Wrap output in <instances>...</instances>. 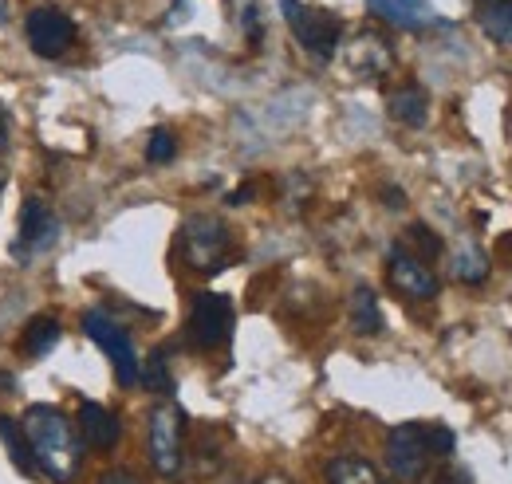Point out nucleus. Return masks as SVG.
Instances as JSON below:
<instances>
[{"label": "nucleus", "instance_id": "obj_1", "mask_svg": "<svg viewBox=\"0 0 512 484\" xmlns=\"http://www.w3.org/2000/svg\"><path fill=\"white\" fill-rule=\"evenodd\" d=\"M20 429L28 437V449H32V461L40 473H48L56 484H71L79 477L75 425L67 422L56 406H28Z\"/></svg>", "mask_w": 512, "mask_h": 484}, {"label": "nucleus", "instance_id": "obj_2", "mask_svg": "<svg viewBox=\"0 0 512 484\" xmlns=\"http://www.w3.org/2000/svg\"><path fill=\"white\" fill-rule=\"evenodd\" d=\"M146 445H150V465L158 477L182 473V465H186V414L174 402H162L150 410Z\"/></svg>", "mask_w": 512, "mask_h": 484}, {"label": "nucleus", "instance_id": "obj_3", "mask_svg": "<svg viewBox=\"0 0 512 484\" xmlns=\"http://www.w3.org/2000/svg\"><path fill=\"white\" fill-rule=\"evenodd\" d=\"M229 252H233V237H229L225 221L197 213L182 225V256L193 272H221Z\"/></svg>", "mask_w": 512, "mask_h": 484}, {"label": "nucleus", "instance_id": "obj_4", "mask_svg": "<svg viewBox=\"0 0 512 484\" xmlns=\"http://www.w3.org/2000/svg\"><path fill=\"white\" fill-rule=\"evenodd\" d=\"M280 12L292 28V36L300 40V48H308L316 60H331L335 48H339V36H343V24L339 16L312 8V4H300V0H280Z\"/></svg>", "mask_w": 512, "mask_h": 484}, {"label": "nucleus", "instance_id": "obj_5", "mask_svg": "<svg viewBox=\"0 0 512 484\" xmlns=\"http://www.w3.org/2000/svg\"><path fill=\"white\" fill-rule=\"evenodd\" d=\"M434 461V449H430V433L426 425L418 422H406V425H394L386 433V465L398 481H422V473L430 469Z\"/></svg>", "mask_w": 512, "mask_h": 484}, {"label": "nucleus", "instance_id": "obj_6", "mask_svg": "<svg viewBox=\"0 0 512 484\" xmlns=\"http://www.w3.org/2000/svg\"><path fill=\"white\" fill-rule=\"evenodd\" d=\"M83 331L91 335V343L115 363V374L123 386H134L138 382V355H134V343H130L127 327L115 323L107 311H87L83 315Z\"/></svg>", "mask_w": 512, "mask_h": 484}, {"label": "nucleus", "instance_id": "obj_7", "mask_svg": "<svg viewBox=\"0 0 512 484\" xmlns=\"http://www.w3.org/2000/svg\"><path fill=\"white\" fill-rule=\"evenodd\" d=\"M386 276H390V288L406 300H434L438 296V272L430 268V260H422L418 252H410L406 244H394L390 256H386Z\"/></svg>", "mask_w": 512, "mask_h": 484}, {"label": "nucleus", "instance_id": "obj_8", "mask_svg": "<svg viewBox=\"0 0 512 484\" xmlns=\"http://www.w3.org/2000/svg\"><path fill=\"white\" fill-rule=\"evenodd\" d=\"M229 335H233V303H229V296L197 292L190 307V339L197 347L213 351V347L229 343Z\"/></svg>", "mask_w": 512, "mask_h": 484}, {"label": "nucleus", "instance_id": "obj_9", "mask_svg": "<svg viewBox=\"0 0 512 484\" xmlns=\"http://www.w3.org/2000/svg\"><path fill=\"white\" fill-rule=\"evenodd\" d=\"M56 233H60V221H56L52 205L32 193V197L20 205V237L12 244V252H16V256H36V252H44V248L56 244Z\"/></svg>", "mask_w": 512, "mask_h": 484}, {"label": "nucleus", "instance_id": "obj_10", "mask_svg": "<svg viewBox=\"0 0 512 484\" xmlns=\"http://www.w3.org/2000/svg\"><path fill=\"white\" fill-rule=\"evenodd\" d=\"M28 44L44 60H60L67 48L75 44V24L60 8H36L28 16Z\"/></svg>", "mask_w": 512, "mask_h": 484}, {"label": "nucleus", "instance_id": "obj_11", "mask_svg": "<svg viewBox=\"0 0 512 484\" xmlns=\"http://www.w3.org/2000/svg\"><path fill=\"white\" fill-rule=\"evenodd\" d=\"M119 418L107 410V406H99V402H83L79 406V437L91 445V449H99V453H107V449H115L119 445Z\"/></svg>", "mask_w": 512, "mask_h": 484}, {"label": "nucleus", "instance_id": "obj_12", "mask_svg": "<svg viewBox=\"0 0 512 484\" xmlns=\"http://www.w3.org/2000/svg\"><path fill=\"white\" fill-rule=\"evenodd\" d=\"M367 8H371V16H379L394 28H410V32L434 24L430 0H367Z\"/></svg>", "mask_w": 512, "mask_h": 484}, {"label": "nucleus", "instance_id": "obj_13", "mask_svg": "<svg viewBox=\"0 0 512 484\" xmlns=\"http://www.w3.org/2000/svg\"><path fill=\"white\" fill-rule=\"evenodd\" d=\"M386 111H390V119L402 122V126H426L430 119V95L418 87V83H406V87H398L390 99H386Z\"/></svg>", "mask_w": 512, "mask_h": 484}, {"label": "nucleus", "instance_id": "obj_14", "mask_svg": "<svg viewBox=\"0 0 512 484\" xmlns=\"http://www.w3.org/2000/svg\"><path fill=\"white\" fill-rule=\"evenodd\" d=\"M347 60H351V71L355 75H363V79H379L386 67H390V48H386V40L379 36H359V44L347 52Z\"/></svg>", "mask_w": 512, "mask_h": 484}, {"label": "nucleus", "instance_id": "obj_15", "mask_svg": "<svg viewBox=\"0 0 512 484\" xmlns=\"http://www.w3.org/2000/svg\"><path fill=\"white\" fill-rule=\"evenodd\" d=\"M327 484H386V481L367 457L343 453V457H331V465H327Z\"/></svg>", "mask_w": 512, "mask_h": 484}, {"label": "nucleus", "instance_id": "obj_16", "mask_svg": "<svg viewBox=\"0 0 512 484\" xmlns=\"http://www.w3.org/2000/svg\"><path fill=\"white\" fill-rule=\"evenodd\" d=\"M347 311H351V327H355L359 335H383V311H379V296H375L367 284H359V288L351 292Z\"/></svg>", "mask_w": 512, "mask_h": 484}, {"label": "nucleus", "instance_id": "obj_17", "mask_svg": "<svg viewBox=\"0 0 512 484\" xmlns=\"http://www.w3.org/2000/svg\"><path fill=\"white\" fill-rule=\"evenodd\" d=\"M477 20L493 44H512V0H477Z\"/></svg>", "mask_w": 512, "mask_h": 484}, {"label": "nucleus", "instance_id": "obj_18", "mask_svg": "<svg viewBox=\"0 0 512 484\" xmlns=\"http://www.w3.org/2000/svg\"><path fill=\"white\" fill-rule=\"evenodd\" d=\"M56 343H60V323H56L52 315H36V319L24 327V339H20L24 355H32V359L48 355Z\"/></svg>", "mask_w": 512, "mask_h": 484}, {"label": "nucleus", "instance_id": "obj_19", "mask_svg": "<svg viewBox=\"0 0 512 484\" xmlns=\"http://www.w3.org/2000/svg\"><path fill=\"white\" fill-rule=\"evenodd\" d=\"M453 276H457L461 284H481V280L489 276V260H485V252L469 241L457 244V252H453Z\"/></svg>", "mask_w": 512, "mask_h": 484}, {"label": "nucleus", "instance_id": "obj_20", "mask_svg": "<svg viewBox=\"0 0 512 484\" xmlns=\"http://www.w3.org/2000/svg\"><path fill=\"white\" fill-rule=\"evenodd\" d=\"M0 437H4V445H8V453H12V465H16L24 477H36V461H32V449H28L24 429L12 422V418H0Z\"/></svg>", "mask_w": 512, "mask_h": 484}, {"label": "nucleus", "instance_id": "obj_21", "mask_svg": "<svg viewBox=\"0 0 512 484\" xmlns=\"http://www.w3.org/2000/svg\"><path fill=\"white\" fill-rule=\"evenodd\" d=\"M138 378H142V386H146V390H154V394H170V390H174V378H170L166 351H154L146 363L138 366Z\"/></svg>", "mask_w": 512, "mask_h": 484}, {"label": "nucleus", "instance_id": "obj_22", "mask_svg": "<svg viewBox=\"0 0 512 484\" xmlns=\"http://www.w3.org/2000/svg\"><path fill=\"white\" fill-rule=\"evenodd\" d=\"M174 154H178V138H174V130L158 126V130L150 134V142H146V158H150L154 166H166V162H174Z\"/></svg>", "mask_w": 512, "mask_h": 484}, {"label": "nucleus", "instance_id": "obj_23", "mask_svg": "<svg viewBox=\"0 0 512 484\" xmlns=\"http://www.w3.org/2000/svg\"><path fill=\"white\" fill-rule=\"evenodd\" d=\"M406 248H410V252L418 248V252H422V260H434V256L442 252V241H438V237H434L426 225H414V229H410V244H406Z\"/></svg>", "mask_w": 512, "mask_h": 484}, {"label": "nucleus", "instance_id": "obj_24", "mask_svg": "<svg viewBox=\"0 0 512 484\" xmlns=\"http://www.w3.org/2000/svg\"><path fill=\"white\" fill-rule=\"evenodd\" d=\"M426 433H430V449H434V457L453 453V429H449V425H426Z\"/></svg>", "mask_w": 512, "mask_h": 484}, {"label": "nucleus", "instance_id": "obj_25", "mask_svg": "<svg viewBox=\"0 0 512 484\" xmlns=\"http://www.w3.org/2000/svg\"><path fill=\"white\" fill-rule=\"evenodd\" d=\"M99 484H142L130 469H107L103 477H99Z\"/></svg>", "mask_w": 512, "mask_h": 484}, {"label": "nucleus", "instance_id": "obj_26", "mask_svg": "<svg viewBox=\"0 0 512 484\" xmlns=\"http://www.w3.org/2000/svg\"><path fill=\"white\" fill-rule=\"evenodd\" d=\"M8 142H12V134H8V115L0 111V158L8 154Z\"/></svg>", "mask_w": 512, "mask_h": 484}, {"label": "nucleus", "instance_id": "obj_27", "mask_svg": "<svg viewBox=\"0 0 512 484\" xmlns=\"http://www.w3.org/2000/svg\"><path fill=\"white\" fill-rule=\"evenodd\" d=\"M442 484H473V477L465 469H449L446 477H442Z\"/></svg>", "mask_w": 512, "mask_h": 484}, {"label": "nucleus", "instance_id": "obj_28", "mask_svg": "<svg viewBox=\"0 0 512 484\" xmlns=\"http://www.w3.org/2000/svg\"><path fill=\"white\" fill-rule=\"evenodd\" d=\"M383 197H386V201H390L386 209H402V205H406V197H402L398 189H383Z\"/></svg>", "mask_w": 512, "mask_h": 484}, {"label": "nucleus", "instance_id": "obj_29", "mask_svg": "<svg viewBox=\"0 0 512 484\" xmlns=\"http://www.w3.org/2000/svg\"><path fill=\"white\" fill-rule=\"evenodd\" d=\"M249 197H253V189H249V185H241L237 193H229V205H245Z\"/></svg>", "mask_w": 512, "mask_h": 484}, {"label": "nucleus", "instance_id": "obj_30", "mask_svg": "<svg viewBox=\"0 0 512 484\" xmlns=\"http://www.w3.org/2000/svg\"><path fill=\"white\" fill-rule=\"evenodd\" d=\"M256 484H292L288 477H264V481H256Z\"/></svg>", "mask_w": 512, "mask_h": 484}, {"label": "nucleus", "instance_id": "obj_31", "mask_svg": "<svg viewBox=\"0 0 512 484\" xmlns=\"http://www.w3.org/2000/svg\"><path fill=\"white\" fill-rule=\"evenodd\" d=\"M0 24H8V0H0Z\"/></svg>", "mask_w": 512, "mask_h": 484}, {"label": "nucleus", "instance_id": "obj_32", "mask_svg": "<svg viewBox=\"0 0 512 484\" xmlns=\"http://www.w3.org/2000/svg\"><path fill=\"white\" fill-rule=\"evenodd\" d=\"M0 185H4V182H0Z\"/></svg>", "mask_w": 512, "mask_h": 484}]
</instances>
